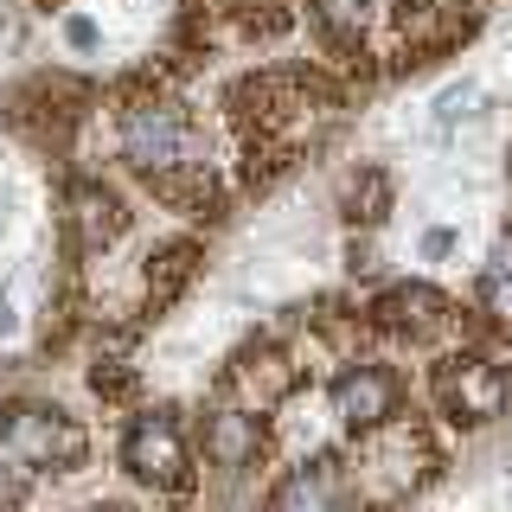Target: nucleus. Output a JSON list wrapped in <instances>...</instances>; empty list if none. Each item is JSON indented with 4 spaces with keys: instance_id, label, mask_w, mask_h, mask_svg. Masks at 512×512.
Returning <instances> with one entry per match:
<instances>
[{
    "instance_id": "obj_1",
    "label": "nucleus",
    "mask_w": 512,
    "mask_h": 512,
    "mask_svg": "<svg viewBox=\"0 0 512 512\" xmlns=\"http://www.w3.org/2000/svg\"><path fill=\"white\" fill-rule=\"evenodd\" d=\"M122 148L135 167L154 173V167H186L199 154V135H192V122L173 103H135L122 116Z\"/></svg>"
},
{
    "instance_id": "obj_2",
    "label": "nucleus",
    "mask_w": 512,
    "mask_h": 512,
    "mask_svg": "<svg viewBox=\"0 0 512 512\" xmlns=\"http://www.w3.org/2000/svg\"><path fill=\"white\" fill-rule=\"evenodd\" d=\"M7 448L20 461H77L84 455V436L52 410H13L7 416Z\"/></svg>"
},
{
    "instance_id": "obj_3",
    "label": "nucleus",
    "mask_w": 512,
    "mask_h": 512,
    "mask_svg": "<svg viewBox=\"0 0 512 512\" xmlns=\"http://www.w3.org/2000/svg\"><path fill=\"white\" fill-rule=\"evenodd\" d=\"M128 468H135L141 480H173L186 468V461H180V436H173L167 416H148V423L128 436Z\"/></svg>"
},
{
    "instance_id": "obj_4",
    "label": "nucleus",
    "mask_w": 512,
    "mask_h": 512,
    "mask_svg": "<svg viewBox=\"0 0 512 512\" xmlns=\"http://www.w3.org/2000/svg\"><path fill=\"white\" fill-rule=\"evenodd\" d=\"M391 378L384 372H346L340 384H333V410L346 416V423H384V416H391Z\"/></svg>"
},
{
    "instance_id": "obj_5",
    "label": "nucleus",
    "mask_w": 512,
    "mask_h": 512,
    "mask_svg": "<svg viewBox=\"0 0 512 512\" xmlns=\"http://www.w3.org/2000/svg\"><path fill=\"white\" fill-rule=\"evenodd\" d=\"M276 512H346L340 506V487H333V474H295L288 487L276 493Z\"/></svg>"
},
{
    "instance_id": "obj_6",
    "label": "nucleus",
    "mask_w": 512,
    "mask_h": 512,
    "mask_svg": "<svg viewBox=\"0 0 512 512\" xmlns=\"http://www.w3.org/2000/svg\"><path fill=\"white\" fill-rule=\"evenodd\" d=\"M448 397H455L468 416H493L500 397H506V384H500V372H487V365H461V378L448 384Z\"/></svg>"
},
{
    "instance_id": "obj_7",
    "label": "nucleus",
    "mask_w": 512,
    "mask_h": 512,
    "mask_svg": "<svg viewBox=\"0 0 512 512\" xmlns=\"http://www.w3.org/2000/svg\"><path fill=\"white\" fill-rule=\"evenodd\" d=\"M250 448H256V423H250V416H218V423H212V455L224 461V468H237Z\"/></svg>"
},
{
    "instance_id": "obj_8",
    "label": "nucleus",
    "mask_w": 512,
    "mask_h": 512,
    "mask_svg": "<svg viewBox=\"0 0 512 512\" xmlns=\"http://www.w3.org/2000/svg\"><path fill=\"white\" fill-rule=\"evenodd\" d=\"M429 308H436V295H423V288H410V295H391V301H384V314H391V320H423Z\"/></svg>"
},
{
    "instance_id": "obj_9",
    "label": "nucleus",
    "mask_w": 512,
    "mask_h": 512,
    "mask_svg": "<svg viewBox=\"0 0 512 512\" xmlns=\"http://www.w3.org/2000/svg\"><path fill=\"white\" fill-rule=\"evenodd\" d=\"M20 493H26V468H20V455H13V448H0V506L20 500Z\"/></svg>"
},
{
    "instance_id": "obj_10",
    "label": "nucleus",
    "mask_w": 512,
    "mask_h": 512,
    "mask_svg": "<svg viewBox=\"0 0 512 512\" xmlns=\"http://www.w3.org/2000/svg\"><path fill=\"white\" fill-rule=\"evenodd\" d=\"M480 301H487L500 320H512V276H500V269H493V276L480 282Z\"/></svg>"
},
{
    "instance_id": "obj_11",
    "label": "nucleus",
    "mask_w": 512,
    "mask_h": 512,
    "mask_svg": "<svg viewBox=\"0 0 512 512\" xmlns=\"http://www.w3.org/2000/svg\"><path fill=\"white\" fill-rule=\"evenodd\" d=\"M327 20H340V26H359V20H365V7H352V0H327Z\"/></svg>"
},
{
    "instance_id": "obj_12",
    "label": "nucleus",
    "mask_w": 512,
    "mask_h": 512,
    "mask_svg": "<svg viewBox=\"0 0 512 512\" xmlns=\"http://www.w3.org/2000/svg\"><path fill=\"white\" fill-rule=\"evenodd\" d=\"M493 269H500V276H512V244H500V250H493Z\"/></svg>"
}]
</instances>
